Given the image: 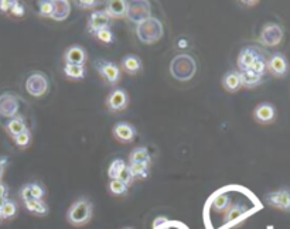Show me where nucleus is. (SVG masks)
<instances>
[{
  "mask_svg": "<svg viewBox=\"0 0 290 229\" xmlns=\"http://www.w3.org/2000/svg\"><path fill=\"white\" fill-rule=\"evenodd\" d=\"M105 11L108 13V16L111 18L126 17L128 1H125V0H113V1H109Z\"/></svg>",
  "mask_w": 290,
  "mask_h": 229,
  "instance_id": "nucleus-21",
  "label": "nucleus"
},
{
  "mask_svg": "<svg viewBox=\"0 0 290 229\" xmlns=\"http://www.w3.org/2000/svg\"><path fill=\"white\" fill-rule=\"evenodd\" d=\"M265 201L272 208H276V210H281V211L285 212H290V188L282 187L281 190H276V191L266 194L265 195Z\"/></svg>",
  "mask_w": 290,
  "mask_h": 229,
  "instance_id": "nucleus-7",
  "label": "nucleus"
},
{
  "mask_svg": "<svg viewBox=\"0 0 290 229\" xmlns=\"http://www.w3.org/2000/svg\"><path fill=\"white\" fill-rule=\"evenodd\" d=\"M48 85H50V82H48L46 74L33 73L28 75L27 81H26V89L31 96L41 98L47 93Z\"/></svg>",
  "mask_w": 290,
  "mask_h": 229,
  "instance_id": "nucleus-6",
  "label": "nucleus"
},
{
  "mask_svg": "<svg viewBox=\"0 0 290 229\" xmlns=\"http://www.w3.org/2000/svg\"><path fill=\"white\" fill-rule=\"evenodd\" d=\"M99 3L95 1V0H81V1H76V6L79 9H94L96 7Z\"/></svg>",
  "mask_w": 290,
  "mask_h": 229,
  "instance_id": "nucleus-40",
  "label": "nucleus"
},
{
  "mask_svg": "<svg viewBox=\"0 0 290 229\" xmlns=\"http://www.w3.org/2000/svg\"><path fill=\"white\" fill-rule=\"evenodd\" d=\"M253 118L261 125H268V123H272L275 120V118H276V109H275V106L272 103L263 102V103H259L255 108Z\"/></svg>",
  "mask_w": 290,
  "mask_h": 229,
  "instance_id": "nucleus-12",
  "label": "nucleus"
},
{
  "mask_svg": "<svg viewBox=\"0 0 290 229\" xmlns=\"http://www.w3.org/2000/svg\"><path fill=\"white\" fill-rule=\"evenodd\" d=\"M251 71H253L255 74H258V75H261V76H263L265 73L268 71V61L265 60V57H263L262 54L259 55V57H258V60L253 63Z\"/></svg>",
  "mask_w": 290,
  "mask_h": 229,
  "instance_id": "nucleus-36",
  "label": "nucleus"
},
{
  "mask_svg": "<svg viewBox=\"0 0 290 229\" xmlns=\"http://www.w3.org/2000/svg\"><path fill=\"white\" fill-rule=\"evenodd\" d=\"M119 181H122V183L125 184L126 187H131L132 184H133V177H132V174H131V171H129V167H126L123 171L121 173V175H119V178H118Z\"/></svg>",
  "mask_w": 290,
  "mask_h": 229,
  "instance_id": "nucleus-37",
  "label": "nucleus"
},
{
  "mask_svg": "<svg viewBox=\"0 0 290 229\" xmlns=\"http://www.w3.org/2000/svg\"><path fill=\"white\" fill-rule=\"evenodd\" d=\"M108 188H109V193L115 195V197H122V195H126L129 187H126L125 184L119 181V180H111L108 184Z\"/></svg>",
  "mask_w": 290,
  "mask_h": 229,
  "instance_id": "nucleus-32",
  "label": "nucleus"
},
{
  "mask_svg": "<svg viewBox=\"0 0 290 229\" xmlns=\"http://www.w3.org/2000/svg\"><path fill=\"white\" fill-rule=\"evenodd\" d=\"M251 212H252V210L242 202L229 205V208L225 211L224 215V228H235V227L241 225Z\"/></svg>",
  "mask_w": 290,
  "mask_h": 229,
  "instance_id": "nucleus-4",
  "label": "nucleus"
},
{
  "mask_svg": "<svg viewBox=\"0 0 290 229\" xmlns=\"http://www.w3.org/2000/svg\"><path fill=\"white\" fill-rule=\"evenodd\" d=\"M106 108L109 112H121L125 110L129 105V95L122 88H115L106 98Z\"/></svg>",
  "mask_w": 290,
  "mask_h": 229,
  "instance_id": "nucleus-9",
  "label": "nucleus"
},
{
  "mask_svg": "<svg viewBox=\"0 0 290 229\" xmlns=\"http://www.w3.org/2000/svg\"><path fill=\"white\" fill-rule=\"evenodd\" d=\"M222 86H224L225 91L231 92V93L239 91L241 86H242L239 73L238 71H229V73L225 74L224 78H222Z\"/></svg>",
  "mask_w": 290,
  "mask_h": 229,
  "instance_id": "nucleus-22",
  "label": "nucleus"
},
{
  "mask_svg": "<svg viewBox=\"0 0 290 229\" xmlns=\"http://www.w3.org/2000/svg\"><path fill=\"white\" fill-rule=\"evenodd\" d=\"M14 1L13 0H0V11L1 13H10Z\"/></svg>",
  "mask_w": 290,
  "mask_h": 229,
  "instance_id": "nucleus-41",
  "label": "nucleus"
},
{
  "mask_svg": "<svg viewBox=\"0 0 290 229\" xmlns=\"http://www.w3.org/2000/svg\"><path fill=\"white\" fill-rule=\"evenodd\" d=\"M109 21L111 17L108 16V13L105 10H98L94 11L91 16H89V21H88V31L91 34H95L96 31L102 30V28L109 27Z\"/></svg>",
  "mask_w": 290,
  "mask_h": 229,
  "instance_id": "nucleus-15",
  "label": "nucleus"
},
{
  "mask_svg": "<svg viewBox=\"0 0 290 229\" xmlns=\"http://www.w3.org/2000/svg\"><path fill=\"white\" fill-rule=\"evenodd\" d=\"M282 38H283V30L276 23L265 24L262 31H261V36H259L261 43L268 47H275L278 46V44H281Z\"/></svg>",
  "mask_w": 290,
  "mask_h": 229,
  "instance_id": "nucleus-10",
  "label": "nucleus"
},
{
  "mask_svg": "<svg viewBox=\"0 0 290 229\" xmlns=\"http://www.w3.org/2000/svg\"><path fill=\"white\" fill-rule=\"evenodd\" d=\"M20 197L23 202L30 201V200H43L46 197V188L44 185L38 183H30L23 185L21 191H20Z\"/></svg>",
  "mask_w": 290,
  "mask_h": 229,
  "instance_id": "nucleus-16",
  "label": "nucleus"
},
{
  "mask_svg": "<svg viewBox=\"0 0 290 229\" xmlns=\"http://www.w3.org/2000/svg\"><path fill=\"white\" fill-rule=\"evenodd\" d=\"M14 140V145L19 147V149H27L30 145H31V133H30V130H24L23 133H20L17 138L13 139Z\"/></svg>",
  "mask_w": 290,
  "mask_h": 229,
  "instance_id": "nucleus-34",
  "label": "nucleus"
},
{
  "mask_svg": "<svg viewBox=\"0 0 290 229\" xmlns=\"http://www.w3.org/2000/svg\"><path fill=\"white\" fill-rule=\"evenodd\" d=\"M70 11H71V3L70 1H67V0L54 1V11H53L51 18H54L57 21H63L70 16Z\"/></svg>",
  "mask_w": 290,
  "mask_h": 229,
  "instance_id": "nucleus-25",
  "label": "nucleus"
},
{
  "mask_svg": "<svg viewBox=\"0 0 290 229\" xmlns=\"http://www.w3.org/2000/svg\"><path fill=\"white\" fill-rule=\"evenodd\" d=\"M241 75V82H242V86L245 88H255V86H258L259 83L262 82L263 76L261 75H258V74H255L251 70H248V71H242V73H239Z\"/></svg>",
  "mask_w": 290,
  "mask_h": 229,
  "instance_id": "nucleus-26",
  "label": "nucleus"
},
{
  "mask_svg": "<svg viewBox=\"0 0 290 229\" xmlns=\"http://www.w3.org/2000/svg\"><path fill=\"white\" fill-rule=\"evenodd\" d=\"M3 221V215H1V211H0V222Z\"/></svg>",
  "mask_w": 290,
  "mask_h": 229,
  "instance_id": "nucleus-45",
  "label": "nucleus"
},
{
  "mask_svg": "<svg viewBox=\"0 0 290 229\" xmlns=\"http://www.w3.org/2000/svg\"><path fill=\"white\" fill-rule=\"evenodd\" d=\"M150 3L149 1H132L128 3V11H126V17L129 21L135 23V24H141L143 21H146L147 18H150Z\"/></svg>",
  "mask_w": 290,
  "mask_h": 229,
  "instance_id": "nucleus-8",
  "label": "nucleus"
},
{
  "mask_svg": "<svg viewBox=\"0 0 290 229\" xmlns=\"http://www.w3.org/2000/svg\"><path fill=\"white\" fill-rule=\"evenodd\" d=\"M95 68L106 83L115 86L121 81V68L115 63L106 61V60H98V61H95Z\"/></svg>",
  "mask_w": 290,
  "mask_h": 229,
  "instance_id": "nucleus-5",
  "label": "nucleus"
},
{
  "mask_svg": "<svg viewBox=\"0 0 290 229\" xmlns=\"http://www.w3.org/2000/svg\"><path fill=\"white\" fill-rule=\"evenodd\" d=\"M94 36L102 44H112V43H115V34H113V31L109 27L102 28V30L96 31Z\"/></svg>",
  "mask_w": 290,
  "mask_h": 229,
  "instance_id": "nucleus-33",
  "label": "nucleus"
},
{
  "mask_svg": "<svg viewBox=\"0 0 290 229\" xmlns=\"http://www.w3.org/2000/svg\"><path fill=\"white\" fill-rule=\"evenodd\" d=\"M151 161L149 150L146 147H136L131 152L129 156V163L131 164H149Z\"/></svg>",
  "mask_w": 290,
  "mask_h": 229,
  "instance_id": "nucleus-23",
  "label": "nucleus"
},
{
  "mask_svg": "<svg viewBox=\"0 0 290 229\" xmlns=\"http://www.w3.org/2000/svg\"><path fill=\"white\" fill-rule=\"evenodd\" d=\"M128 167L133 180H143L149 177V164H129Z\"/></svg>",
  "mask_w": 290,
  "mask_h": 229,
  "instance_id": "nucleus-30",
  "label": "nucleus"
},
{
  "mask_svg": "<svg viewBox=\"0 0 290 229\" xmlns=\"http://www.w3.org/2000/svg\"><path fill=\"white\" fill-rule=\"evenodd\" d=\"M170 221L166 217H157L153 221V229H169Z\"/></svg>",
  "mask_w": 290,
  "mask_h": 229,
  "instance_id": "nucleus-38",
  "label": "nucleus"
},
{
  "mask_svg": "<svg viewBox=\"0 0 290 229\" xmlns=\"http://www.w3.org/2000/svg\"><path fill=\"white\" fill-rule=\"evenodd\" d=\"M6 132L9 135L10 138L14 139L19 136L20 133H23L24 130H27V125H26V119L23 116H14L6 123Z\"/></svg>",
  "mask_w": 290,
  "mask_h": 229,
  "instance_id": "nucleus-20",
  "label": "nucleus"
},
{
  "mask_svg": "<svg viewBox=\"0 0 290 229\" xmlns=\"http://www.w3.org/2000/svg\"><path fill=\"white\" fill-rule=\"evenodd\" d=\"M136 36L145 44H153L159 41L163 37V24L159 18L150 17L146 21L138 24L136 28Z\"/></svg>",
  "mask_w": 290,
  "mask_h": 229,
  "instance_id": "nucleus-3",
  "label": "nucleus"
},
{
  "mask_svg": "<svg viewBox=\"0 0 290 229\" xmlns=\"http://www.w3.org/2000/svg\"><path fill=\"white\" fill-rule=\"evenodd\" d=\"M261 55L259 50L255 47H245L241 50V53L238 55V67L242 71H248L252 68L253 63L258 60V57Z\"/></svg>",
  "mask_w": 290,
  "mask_h": 229,
  "instance_id": "nucleus-14",
  "label": "nucleus"
},
{
  "mask_svg": "<svg viewBox=\"0 0 290 229\" xmlns=\"http://www.w3.org/2000/svg\"><path fill=\"white\" fill-rule=\"evenodd\" d=\"M19 110V101L11 93H3L0 96V115L4 118H14Z\"/></svg>",
  "mask_w": 290,
  "mask_h": 229,
  "instance_id": "nucleus-13",
  "label": "nucleus"
},
{
  "mask_svg": "<svg viewBox=\"0 0 290 229\" xmlns=\"http://www.w3.org/2000/svg\"><path fill=\"white\" fill-rule=\"evenodd\" d=\"M9 194V187L4 183H0V198H7Z\"/></svg>",
  "mask_w": 290,
  "mask_h": 229,
  "instance_id": "nucleus-43",
  "label": "nucleus"
},
{
  "mask_svg": "<svg viewBox=\"0 0 290 229\" xmlns=\"http://www.w3.org/2000/svg\"><path fill=\"white\" fill-rule=\"evenodd\" d=\"M197 71L196 60L193 58V55L178 54L173 58L171 64H170V73L171 75L178 79V81H188L191 79Z\"/></svg>",
  "mask_w": 290,
  "mask_h": 229,
  "instance_id": "nucleus-2",
  "label": "nucleus"
},
{
  "mask_svg": "<svg viewBox=\"0 0 290 229\" xmlns=\"http://www.w3.org/2000/svg\"><path fill=\"white\" fill-rule=\"evenodd\" d=\"M92 202L85 197H81L70 207L67 212V221L74 227H84L92 218Z\"/></svg>",
  "mask_w": 290,
  "mask_h": 229,
  "instance_id": "nucleus-1",
  "label": "nucleus"
},
{
  "mask_svg": "<svg viewBox=\"0 0 290 229\" xmlns=\"http://www.w3.org/2000/svg\"><path fill=\"white\" fill-rule=\"evenodd\" d=\"M128 165L126 163L122 160V158H115L111 165H109V168H108V175H109V178L111 180H118L119 178V175L126 168Z\"/></svg>",
  "mask_w": 290,
  "mask_h": 229,
  "instance_id": "nucleus-29",
  "label": "nucleus"
},
{
  "mask_svg": "<svg viewBox=\"0 0 290 229\" xmlns=\"http://www.w3.org/2000/svg\"><path fill=\"white\" fill-rule=\"evenodd\" d=\"M24 207L30 214L37 215V217H46L50 211V208L44 202V200H30V201L24 202Z\"/></svg>",
  "mask_w": 290,
  "mask_h": 229,
  "instance_id": "nucleus-24",
  "label": "nucleus"
},
{
  "mask_svg": "<svg viewBox=\"0 0 290 229\" xmlns=\"http://www.w3.org/2000/svg\"><path fill=\"white\" fill-rule=\"evenodd\" d=\"M123 229H132V228H123Z\"/></svg>",
  "mask_w": 290,
  "mask_h": 229,
  "instance_id": "nucleus-46",
  "label": "nucleus"
},
{
  "mask_svg": "<svg viewBox=\"0 0 290 229\" xmlns=\"http://www.w3.org/2000/svg\"><path fill=\"white\" fill-rule=\"evenodd\" d=\"M7 201V198H0V210H1V207L4 205V202Z\"/></svg>",
  "mask_w": 290,
  "mask_h": 229,
  "instance_id": "nucleus-44",
  "label": "nucleus"
},
{
  "mask_svg": "<svg viewBox=\"0 0 290 229\" xmlns=\"http://www.w3.org/2000/svg\"><path fill=\"white\" fill-rule=\"evenodd\" d=\"M7 165H9V157L0 156V183H1V177L4 174V170Z\"/></svg>",
  "mask_w": 290,
  "mask_h": 229,
  "instance_id": "nucleus-42",
  "label": "nucleus"
},
{
  "mask_svg": "<svg viewBox=\"0 0 290 229\" xmlns=\"http://www.w3.org/2000/svg\"><path fill=\"white\" fill-rule=\"evenodd\" d=\"M122 70L129 75H136L143 70V64L142 60L138 55H126L122 60Z\"/></svg>",
  "mask_w": 290,
  "mask_h": 229,
  "instance_id": "nucleus-19",
  "label": "nucleus"
},
{
  "mask_svg": "<svg viewBox=\"0 0 290 229\" xmlns=\"http://www.w3.org/2000/svg\"><path fill=\"white\" fill-rule=\"evenodd\" d=\"M113 138L122 143H131L136 138V129L128 122H118L112 129Z\"/></svg>",
  "mask_w": 290,
  "mask_h": 229,
  "instance_id": "nucleus-11",
  "label": "nucleus"
},
{
  "mask_svg": "<svg viewBox=\"0 0 290 229\" xmlns=\"http://www.w3.org/2000/svg\"><path fill=\"white\" fill-rule=\"evenodd\" d=\"M268 70L272 75L275 76H285L288 73V60L285 58V55L281 53H276L269 58L268 61Z\"/></svg>",
  "mask_w": 290,
  "mask_h": 229,
  "instance_id": "nucleus-17",
  "label": "nucleus"
},
{
  "mask_svg": "<svg viewBox=\"0 0 290 229\" xmlns=\"http://www.w3.org/2000/svg\"><path fill=\"white\" fill-rule=\"evenodd\" d=\"M64 74H66L67 78L71 79V81H79V79H84L85 67H82V65L66 64V67H64Z\"/></svg>",
  "mask_w": 290,
  "mask_h": 229,
  "instance_id": "nucleus-27",
  "label": "nucleus"
},
{
  "mask_svg": "<svg viewBox=\"0 0 290 229\" xmlns=\"http://www.w3.org/2000/svg\"><path fill=\"white\" fill-rule=\"evenodd\" d=\"M0 211H1V215H3V220H13L17 215V204L14 201H11V200H7V201L4 202V205L1 207Z\"/></svg>",
  "mask_w": 290,
  "mask_h": 229,
  "instance_id": "nucleus-31",
  "label": "nucleus"
},
{
  "mask_svg": "<svg viewBox=\"0 0 290 229\" xmlns=\"http://www.w3.org/2000/svg\"><path fill=\"white\" fill-rule=\"evenodd\" d=\"M54 11V1L44 0V1H38V14L43 17H51Z\"/></svg>",
  "mask_w": 290,
  "mask_h": 229,
  "instance_id": "nucleus-35",
  "label": "nucleus"
},
{
  "mask_svg": "<svg viewBox=\"0 0 290 229\" xmlns=\"http://www.w3.org/2000/svg\"><path fill=\"white\" fill-rule=\"evenodd\" d=\"M64 60L67 64L71 65H82L84 67L86 63V51L84 47L81 46H71L67 48Z\"/></svg>",
  "mask_w": 290,
  "mask_h": 229,
  "instance_id": "nucleus-18",
  "label": "nucleus"
},
{
  "mask_svg": "<svg viewBox=\"0 0 290 229\" xmlns=\"http://www.w3.org/2000/svg\"><path fill=\"white\" fill-rule=\"evenodd\" d=\"M10 14L14 16V17H23L24 16V6L19 1H14L13 7L10 10Z\"/></svg>",
  "mask_w": 290,
  "mask_h": 229,
  "instance_id": "nucleus-39",
  "label": "nucleus"
},
{
  "mask_svg": "<svg viewBox=\"0 0 290 229\" xmlns=\"http://www.w3.org/2000/svg\"><path fill=\"white\" fill-rule=\"evenodd\" d=\"M231 205V197L228 194H218L213 200V210L216 212H225Z\"/></svg>",
  "mask_w": 290,
  "mask_h": 229,
  "instance_id": "nucleus-28",
  "label": "nucleus"
}]
</instances>
